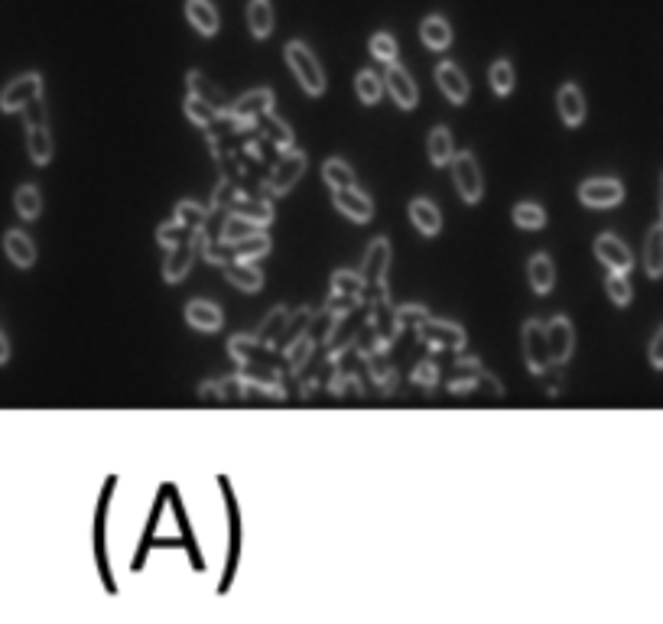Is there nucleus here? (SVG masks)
I'll return each instance as SVG.
<instances>
[{
  "label": "nucleus",
  "instance_id": "42",
  "mask_svg": "<svg viewBox=\"0 0 663 624\" xmlns=\"http://www.w3.org/2000/svg\"><path fill=\"white\" fill-rule=\"evenodd\" d=\"M371 56L377 62H397V39L390 33H374L371 36Z\"/></svg>",
  "mask_w": 663,
  "mask_h": 624
},
{
  "label": "nucleus",
  "instance_id": "37",
  "mask_svg": "<svg viewBox=\"0 0 663 624\" xmlns=\"http://www.w3.org/2000/svg\"><path fill=\"white\" fill-rule=\"evenodd\" d=\"M605 293H608V299L615 306H628L631 299H634V290H631V283H628V273H615V270H608V277H605Z\"/></svg>",
  "mask_w": 663,
  "mask_h": 624
},
{
  "label": "nucleus",
  "instance_id": "47",
  "mask_svg": "<svg viewBox=\"0 0 663 624\" xmlns=\"http://www.w3.org/2000/svg\"><path fill=\"white\" fill-rule=\"evenodd\" d=\"M23 117H26V127H30V124H46V104H43V98H36V101L26 104Z\"/></svg>",
  "mask_w": 663,
  "mask_h": 624
},
{
  "label": "nucleus",
  "instance_id": "17",
  "mask_svg": "<svg viewBox=\"0 0 663 624\" xmlns=\"http://www.w3.org/2000/svg\"><path fill=\"white\" fill-rule=\"evenodd\" d=\"M556 108H559V117H563L566 127H579L585 121V95H582V88L566 82L563 88L556 91Z\"/></svg>",
  "mask_w": 663,
  "mask_h": 624
},
{
  "label": "nucleus",
  "instance_id": "31",
  "mask_svg": "<svg viewBox=\"0 0 663 624\" xmlns=\"http://www.w3.org/2000/svg\"><path fill=\"white\" fill-rule=\"evenodd\" d=\"M286 322H290V312L283 306L270 309V316L260 322V329H257V345H277V338H283Z\"/></svg>",
  "mask_w": 663,
  "mask_h": 624
},
{
  "label": "nucleus",
  "instance_id": "1",
  "mask_svg": "<svg viewBox=\"0 0 663 624\" xmlns=\"http://www.w3.org/2000/svg\"><path fill=\"white\" fill-rule=\"evenodd\" d=\"M283 56H286V65H290V72L296 75V82H299V88L306 91V95H312V98L325 95V72H322V65L316 59V52H312L306 43H299V39H293V43H286Z\"/></svg>",
  "mask_w": 663,
  "mask_h": 624
},
{
  "label": "nucleus",
  "instance_id": "11",
  "mask_svg": "<svg viewBox=\"0 0 663 624\" xmlns=\"http://www.w3.org/2000/svg\"><path fill=\"white\" fill-rule=\"evenodd\" d=\"M546 338H550V358L553 364H566L572 358V348H576V329L566 316H556L546 322Z\"/></svg>",
  "mask_w": 663,
  "mask_h": 624
},
{
  "label": "nucleus",
  "instance_id": "34",
  "mask_svg": "<svg viewBox=\"0 0 663 624\" xmlns=\"http://www.w3.org/2000/svg\"><path fill=\"white\" fill-rule=\"evenodd\" d=\"M364 290V277L355 270H335L332 273V296H348V299H361Z\"/></svg>",
  "mask_w": 663,
  "mask_h": 624
},
{
  "label": "nucleus",
  "instance_id": "39",
  "mask_svg": "<svg viewBox=\"0 0 663 624\" xmlns=\"http://www.w3.org/2000/svg\"><path fill=\"white\" fill-rule=\"evenodd\" d=\"M186 114H189V121H192V124L208 127V124H215V117H218L221 111L215 108V104H208L205 98L189 95V98H186Z\"/></svg>",
  "mask_w": 663,
  "mask_h": 624
},
{
  "label": "nucleus",
  "instance_id": "27",
  "mask_svg": "<svg viewBox=\"0 0 663 624\" xmlns=\"http://www.w3.org/2000/svg\"><path fill=\"white\" fill-rule=\"evenodd\" d=\"M247 30L257 39H267L273 33V7L270 0H251L247 4Z\"/></svg>",
  "mask_w": 663,
  "mask_h": 624
},
{
  "label": "nucleus",
  "instance_id": "13",
  "mask_svg": "<svg viewBox=\"0 0 663 624\" xmlns=\"http://www.w3.org/2000/svg\"><path fill=\"white\" fill-rule=\"evenodd\" d=\"M420 335L426 338L429 345H436V348H449V351H459L462 345H465V329L462 325H455V322H436V319H426L423 325H420Z\"/></svg>",
  "mask_w": 663,
  "mask_h": 624
},
{
  "label": "nucleus",
  "instance_id": "41",
  "mask_svg": "<svg viewBox=\"0 0 663 624\" xmlns=\"http://www.w3.org/2000/svg\"><path fill=\"white\" fill-rule=\"evenodd\" d=\"M195 234H199V231H192V228L182 225L179 218H173V221H166V225H160V231H156V238H160L163 247H173V244H179V241L195 238Z\"/></svg>",
  "mask_w": 663,
  "mask_h": 624
},
{
  "label": "nucleus",
  "instance_id": "40",
  "mask_svg": "<svg viewBox=\"0 0 663 624\" xmlns=\"http://www.w3.org/2000/svg\"><path fill=\"white\" fill-rule=\"evenodd\" d=\"M176 218L182 221L186 228H192V231H202V225L208 221V208H202L199 202H179L176 205Z\"/></svg>",
  "mask_w": 663,
  "mask_h": 624
},
{
  "label": "nucleus",
  "instance_id": "26",
  "mask_svg": "<svg viewBox=\"0 0 663 624\" xmlns=\"http://www.w3.org/2000/svg\"><path fill=\"white\" fill-rule=\"evenodd\" d=\"M225 280L231 286H238V290H244V293H260V290H264V273L247 264V260H241V264H231L225 270Z\"/></svg>",
  "mask_w": 663,
  "mask_h": 624
},
{
  "label": "nucleus",
  "instance_id": "45",
  "mask_svg": "<svg viewBox=\"0 0 663 624\" xmlns=\"http://www.w3.org/2000/svg\"><path fill=\"white\" fill-rule=\"evenodd\" d=\"M264 121L270 124V137L277 140L280 147H290V143H293V134H290V127H286L283 121H277V117H273V114H267Z\"/></svg>",
  "mask_w": 663,
  "mask_h": 624
},
{
  "label": "nucleus",
  "instance_id": "43",
  "mask_svg": "<svg viewBox=\"0 0 663 624\" xmlns=\"http://www.w3.org/2000/svg\"><path fill=\"white\" fill-rule=\"evenodd\" d=\"M309 355H312V335L306 332V335H299L290 348H286V364H290V371L303 368V364L309 361Z\"/></svg>",
  "mask_w": 663,
  "mask_h": 624
},
{
  "label": "nucleus",
  "instance_id": "10",
  "mask_svg": "<svg viewBox=\"0 0 663 624\" xmlns=\"http://www.w3.org/2000/svg\"><path fill=\"white\" fill-rule=\"evenodd\" d=\"M384 85H387V91H390V98L397 101V108H403V111H413L416 108V82L410 78V72L403 69V65H397V62H390L387 65V72H384Z\"/></svg>",
  "mask_w": 663,
  "mask_h": 624
},
{
  "label": "nucleus",
  "instance_id": "16",
  "mask_svg": "<svg viewBox=\"0 0 663 624\" xmlns=\"http://www.w3.org/2000/svg\"><path fill=\"white\" fill-rule=\"evenodd\" d=\"M166 264H163V277H166V283H179V280H186V273H189V267H192V260H195V238H189V241H179V244H173V247H166Z\"/></svg>",
  "mask_w": 663,
  "mask_h": 624
},
{
  "label": "nucleus",
  "instance_id": "28",
  "mask_svg": "<svg viewBox=\"0 0 663 624\" xmlns=\"http://www.w3.org/2000/svg\"><path fill=\"white\" fill-rule=\"evenodd\" d=\"M13 205H17V215L23 221H36L43 212V195L33 186V182H23V186L13 192Z\"/></svg>",
  "mask_w": 663,
  "mask_h": 624
},
{
  "label": "nucleus",
  "instance_id": "12",
  "mask_svg": "<svg viewBox=\"0 0 663 624\" xmlns=\"http://www.w3.org/2000/svg\"><path fill=\"white\" fill-rule=\"evenodd\" d=\"M332 202H335V208L342 212L345 218H351V221H371L374 218V202H371V195H364L361 189H338V192H332Z\"/></svg>",
  "mask_w": 663,
  "mask_h": 624
},
{
  "label": "nucleus",
  "instance_id": "21",
  "mask_svg": "<svg viewBox=\"0 0 663 624\" xmlns=\"http://www.w3.org/2000/svg\"><path fill=\"white\" fill-rule=\"evenodd\" d=\"M186 20L195 26V33L215 36L218 33V10L212 0H189L186 4Z\"/></svg>",
  "mask_w": 663,
  "mask_h": 624
},
{
  "label": "nucleus",
  "instance_id": "8",
  "mask_svg": "<svg viewBox=\"0 0 663 624\" xmlns=\"http://www.w3.org/2000/svg\"><path fill=\"white\" fill-rule=\"evenodd\" d=\"M303 173H306V153L303 150L283 153L280 163L273 166V173H270V189L273 192H290L296 182L303 179Z\"/></svg>",
  "mask_w": 663,
  "mask_h": 624
},
{
  "label": "nucleus",
  "instance_id": "25",
  "mask_svg": "<svg viewBox=\"0 0 663 624\" xmlns=\"http://www.w3.org/2000/svg\"><path fill=\"white\" fill-rule=\"evenodd\" d=\"M426 153H429V163H433V166H449V163H452L455 147H452L449 127H433V130H429Z\"/></svg>",
  "mask_w": 663,
  "mask_h": 624
},
{
  "label": "nucleus",
  "instance_id": "4",
  "mask_svg": "<svg viewBox=\"0 0 663 624\" xmlns=\"http://www.w3.org/2000/svg\"><path fill=\"white\" fill-rule=\"evenodd\" d=\"M43 98V75L39 72H26L20 78H13V82L0 91V111L4 114H13V111H23L26 104Z\"/></svg>",
  "mask_w": 663,
  "mask_h": 624
},
{
  "label": "nucleus",
  "instance_id": "15",
  "mask_svg": "<svg viewBox=\"0 0 663 624\" xmlns=\"http://www.w3.org/2000/svg\"><path fill=\"white\" fill-rule=\"evenodd\" d=\"M436 85L452 104H465L468 98V78L455 62H439L436 65Z\"/></svg>",
  "mask_w": 663,
  "mask_h": 624
},
{
  "label": "nucleus",
  "instance_id": "29",
  "mask_svg": "<svg viewBox=\"0 0 663 624\" xmlns=\"http://www.w3.org/2000/svg\"><path fill=\"white\" fill-rule=\"evenodd\" d=\"M322 179H325V186H329L332 192L351 189V186H355V169H351L345 160H338V156H332V160L322 163Z\"/></svg>",
  "mask_w": 663,
  "mask_h": 624
},
{
  "label": "nucleus",
  "instance_id": "18",
  "mask_svg": "<svg viewBox=\"0 0 663 624\" xmlns=\"http://www.w3.org/2000/svg\"><path fill=\"white\" fill-rule=\"evenodd\" d=\"M410 221H413V228L423 234V238H436L439 228H442V212H439V205L433 199L420 195V199L410 202Z\"/></svg>",
  "mask_w": 663,
  "mask_h": 624
},
{
  "label": "nucleus",
  "instance_id": "30",
  "mask_svg": "<svg viewBox=\"0 0 663 624\" xmlns=\"http://www.w3.org/2000/svg\"><path fill=\"white\" fill-rule=\"evenodd\" d=\"M257 231H264V228L257 225V221L244 218L241 212H234V215L225 218V225H221V241H225V244H238V241L251 238V234H257Z\"/></svg>",
  "mask_w": 663,
  "mask_h": 624
},
{
  "label": "nucleus",
  "instance_id": "33",
  "mask_svg": "<svg viewBox=\"0 0 663 624\" xmlns=\"http://www.w3.org/2000/svg\"><path fill=\"white\" fill-rule=\"evenodd\" d=\"M514 65L507 62V59H498V62H491V72H488V85H491V91L494 95H501V98H507L514 91Z\"/></svg>",
  "mask_w": 663,
  "mask_h": 624
},
{
  "label": "nucleus",
  "instance_id": "20",
  "mask_svg": "<svg viewBox=\"0 0 663 624\" xmlns=\"http://www.w3.org/2000/svg\"><path fill=\"white\" fill-rule=\"evenodd\" d=\"M644 273L650 280L663 277V218L647 231V238H644Z\"/></svg>",
  "mask_w": 663,
  "mask_h": 624
},
{
  "label": "nucleus",
  "instance_id": "5",
  "mask_svg": "<svg viewBox=\"0 0 663 624\" xmlns=\"http://www.w3.org/2000/svg\"><path fill=\"white\" fill-rule=\"evenodd\" d=\"M624 199V186L618 179H585L579 186V202L585 208H615Z\"/></svg>",
  "mask_w": 663,
  "mask_h": 624
},
{
  "label": "nucleus",
  "instance_id": "14",
  "mask_svg": "<svg viewBox=\"0 0 663 624\" xmlns=\"http://www.w3.org/2000/svg\"><path fill=\"white\" fill-rule=\"evenodd\" d=\"M186 322L199 332H218L225 325V312L212 299H189L186 303Z\"/></svg>",
  "mask_w": 663,
  "mask_h": 624
},
{
  "label": "nucleus",
  "instance_id": "19",
  "mask_svg": "<svg viewBox=\"0 0 663 624\" xmlns=\"http://www.w3.org/2000/svg\"><path fill=\"white\" fill-rule=\"evenodd\" d=\"M4 254L10 257V264L20 267V270H26V267L36 264V244H33L30 234L20 231V228H10V231L4 234Z\"/></svg>",
  "mask_w": 663,
  "mask_h": 624
},
{
  "label": "nucleus",
  "instance_id": "49",
  "mask_svg": "<svg viewBox=\"0 0 663 624\" xmlns=\"http://www.w3.org/2000/svg\"><path fill=\"white\" fill-rule=\"evenodd\" d=\"M660 218H663V179H660Z\"/></svg>",
  "mask_w": 663,
  "mask_h": 624
},
{
  "label": "nucleus",
  "instance_id": "22",
  "mask_svg": "<svg viewBox=\"0 0 663 624\" xmlns=\"http://www.w3.org/2000/svg\"><path fill=\"white\" fill-rule=\"evenodd\" d=\"M527 280H530V286H533V293H540V296H546V293L553 290V283H556V267H553L550 254H533V257H530Z\"/></svg>",
  "mask_w": 663,
  "mask_h": 624
},
{
  "label": "nucleus",
  "instance_id": "46",
  "mask_svg": "<svg viewBox=\"0 0 663 624\" xmlns=\"http://www.w3.org/2000/svg\"><path fill=\"white\" fill-rule=\"evenodd\" d=\"M647 358H650V364H654L657 371H663V325H660V329L654 332V338H650Z\"/></svg>",
  "mask_w": 663,
  "mask_h": 624
},
{
  "label": "nucleus",
  "instance_id": "7",
  "mask_svg": "<svg viewBox=\"0 0 663 624\" xmlns=\"http://www.w3.org/2000/svg\"><path fill=\"white\" fill-rule=\"evenodd\" d=\"M595 257L602 260L608 270H615V273H628L634 267L631 247L624 244L618 234H611V231L598 234V238H595Z\"/></svg>",
  "mask_w": 663,
  "mask_h": 624
},
{
  "label": "nucleus",
  "instance_id": "32",
  "mask_svg": "<svg viewBox=\"0 0 663 624\" xmlns=\"http://www.w3.org/2000/svg\"><path fill=\"white\" fill-rule=\"evenodd\" d=\"M355 91H358L361 104H377L384 95V75H377L371 69H361L355 75Z\"/></svg>",
  "mask_w": 663,
  "mask_h": 624
},
{
  "label": "nucleus",
  "instance_id": "3",
  "mask_svg": "<svg viewBox=\"0 0 663 624\" xmlns=\"http://www.w3.org/2000/svg\"><path fill=\"white\" fill-rule=\"evenodd\" d=\"M520 348H524V361L533 374H543L550 368V338H546V325L540 319H527L524 332H520Z\"/></svg>",
  "mask_w": 663,
  "mask_h": 624
},
{
  "label": "nucleus",
  "instance_id": "2",
  "mask_svg": "<svg viewBox=\"0 0 663 624\" xmlns=\"http://www.w3.org/2000/svg\"><path fill=\"white\" fill-rule=\"evenodd\" d=\"M452 182H455V192H459V199L465 205H478L481 195H485V179H481V166L475 160V153H455L452 156Z\"/></svg>",
  "mask_w": 663,
  "mask_h": 624
},
{
  "label": "nucleus",
  "instance_id": "6",
  "mask_svg": "<svg viewBox=\"0 0 663 624\" xmlns=\"http://www.w3.org/2000/svg\"><path fill=\"white\" fill-rule=\"evenodd\" d=\"M273 111V91L270 88H257V91H247L238 101L231 104V117L238 124H257L264 121V117Z\"/></svg>",
  "mask_w": 663,
  "mask_h": 624
},
{
  "label": "nucleus",
  "instance_id": "38",
  "mask_svg": "<svg viewBox=\"0 0 663 624\" xmlns=\"http://www.w3.org/2000/svg\"><path fill=\"white\" fill-rule=\"evenodd\" d=\"M514 225L517 228H527V231H537L546 225V208L537 205V202H520L514 208Z\"/></svg>",
  "mask_w": 663,
  "mask_h": 624
},
{
  "label": "nucleus",
  "instance_id": "48",
  "mask_svg": "<svg viewBox=\"0 0 663 624\" xmlns=\"http://www.w3.org/2000/svg\"><path fill=\"white\" fill-rule=\"evenodd\" d=\"M7 361H10V338L0 329V364H7Z\"/></svg>",
  "mask_w": 663,
  "mask_h": 624
},
{
  "label": "nucleus",
  "instance_id": "36",
  "mask_svg": "<svg viewBox=\"0 0 663 624\" xmlns=\"http://www.w3.org/2000/svg\"><path fill=\"white\" fill-rule=\"evenodd\" d=\"M234 254H238V260H260V257H267V254H270V234L257 231V234H251V238L238 241V244H234Z\"/></svg>",
  "mask_w": 663,
  "mask_h": 624
},
{
  "label": "nucleus",
  "instance_id": "44",
  "mask_svg": "<svg viewBox=\"0 0 663 624\" xmlns=\"http://www.w3.org/2000/svg\"><path fill=\"white\" fill-rule=\"evenodd\" d=\"M413 381L416 384H423V387H433V384H439V364H433V361H420L413 368Z\"/></svg>",
  "mask_w": 663,
  "mask_h": 624
},
{
  "label": "nucleus",
  "instance_id": "24",
  "mask_svg": "<svg viewBox=\"0 0 663 624\" xmlns=\"http://www.w3.org/2000/svg\"><path fill=\"white\" fill-rule=\"evenodd\" d=\"M420 39H423V46H426V49L446 52L449 43H452V26L433 13V17H426V20H423V26H420Z\"/></svg>",
  "mask_w": 663,
  "mask_h": 624
},
{
  "label": "nucleus",
  "instance_id": "9",
  "mask_svg": "<svg viewBox=\"0 0 663 624\" xmlns=\"http://www.w3.org/2000/svg\"><path fill=\"white\" fill-rule=\"evenodd\" d=\"M387 267H390V241L387 238H374L368 244L361 260V277L368 286H381L387 280Z\"/></svg>",
  "mask_w": 663,
  "mask_h": 624
},
{
  "label": "nucleus",
  "instance_id": "35",
  "mask_svg": "<svg viewBox=\"0 0 663 624\" xmlns=\"http://www.w3.org/2000/svg\"><path fill=\"white\" fill-rule=\"evenodd\" d=\"M189 95H199V98H205L208 104H215L218 111H225V95H221V91L208 82V78L202 75V72H189Z\"/></svg>",
  "mask_w": 663,
  "mask_h": 624
},
{
  "label": "nucleus",
  "instance_id": "23",
  "mask_svg": "<svg viewBox=\"0 0 663 624\" xmlns=\"http://www.w3.org/2000/svg\"><path fill=\"white\" fill-rule=\"evenodd\" d=\"M26 153L36 166H46L52 160V134L49 124H30L26 127Z\"/></svg>",
  "mask_w": 663,
  "mask_h": 624
}]
</instances>
